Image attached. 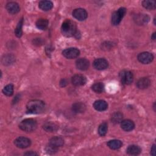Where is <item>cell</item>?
<instances>
[{
  "label": "cell",
  "mask_w": 156,
  "mask_h": 156,
  "mask_svg": "<svg viewBox=\"0 0 156 156\" xmlns=\"http://www.w3.org/2000/svg\"><path fill=\"white\" fill-rule=\"evenodd\" d=\"M122 142L119 140H110L107 143V146L111 149L113 150L118 149L122 146Z\"/></svg>",
  "instance_id": "44dd1931"
},
{
  "label": "cell",
  "mask_w": 156,
  "mask_h": 156,
  "mask_svg": "<svg viewBox=\"0 0 156 156\" xmlns=\"http://www.w3.org/2000/svg\"><path fill=\"white\" fill-rule=\"evenodd\" d=\"M37 123L33 119H26L23 120L19 124V127L23 131L30 132L37 129Z\"/></svg>",
  "instance_id": "3957f363"
},
{
  "label": "cell",
  "mask_w": 156,
  "mask_h": 156,
  "mask_svg": "<svg viewBox=\"0 0 156 156\" xmlns=\"http://www.w3.org/2000/svg\"><path fill=\"white\" fill-rule=\"evenodd\" d=\"M143 6L148 10H154L155 9V2L154 1H143Z\"/></svg>",
  "instance_id": "cb8c5ba5"
},
{
  "label": "cell",
  "mask_w": 156,
  "mask_h": 156,
  "mask_svg": "<svg viewBox=\"0 0 156 156\" xmlns=\"http://www.w3.org/2000/svg\"><path fill=\"white\" fill-rule=\"evenodd\" d=\"M23 24V18H21L20 20L18 25L16 26V28L15 29V35H16V36L17 37H20L22 35V33H23V32H22Z\"/></svg>",
  "instance_id": "4316f807"
},
{
  "label": "cell",
  "mask_w": 156,
  "mask_h": 156,
  "mask_svg": "<svg viewBox=\"0 0 156 156\" xmlns=\"http://www.w3.org/2000/svg\"><path fill=\"white\" fill-rule=\"evenodd\" d=\"M44 103L40 100H31L27 104V112L32 114H38L42 113L44 110Z\"/></svg>",
  "instance_id": "6da1fadb"
},
{
  "label": "cell",
  "mask_w": 156,
  "mask_h": 156,
  "mask_svg": "<svg viewBox=\"0 0 156 156\" xmlns=\"http://www.w3.org/2000/svg\"><path fill=\"white\" fill-rule=\"evenodd\" d=\"M108 130V126L106 122H102L101 124L98 128V133L101 136H104L106 135Z\"/></svg>",
  "instance_id": "484cf974"
},
{
  "label": "cell",
  "mask_w": 156,
  "mask_h": 156,
  "mask_svg": "<svg viewBox=\"0 0 156 156\" xmlns=\"http://www.w3.org/2000/svg\"><path fill=\"white\" fill-rule=\"evenodd\" d=\"M14 144L16 147L19 148L24 149L28 147L30 145L31 141L27 138L24 136H20L15 140Z\"/></svg>",
  "instance_id": "8992f818"
},
{
  "label": "cell",
  "mask_w": 156,
  "mask_h": 156,
  "mask_svg": "<svg viewBox=\"0 0 156 156\" xmlns=\"http://www.w3.org/2000/svg\"><path fill=\"white\" fill-rule=\"evenodd\" d=\"M151 154L153 156L155 155V144H154L151 147Z\"/></svg>",
  "instance_id": "4dcf8cb0"
},
{
  "label": "cell",
  "mask_w": 156,
  "mask_h": 156,
  "mask_svg": "<svg viewBox=\"0 0 156 156\" xmlns=\"http://www.w3.org/2000/svg\"><path fill=\"white\" fill-rule=\"evenodd\" d=\"M60 83V85L62 87H65V85H67V81H66V79H62Z\"/></svg>",
  "instance_id": "d6a6232c"
},
{
  "label": "cell",
  "mask_w": 156,
  "mask_h": 156,
  "mask_svg": "<svg viewBox=\"0 0 156 156\" xmlns=\"http://www.w3.org/2000/svg\"><path fill=\"white\" fill-rule=\"evenodd\" d=\"M45 149H46V151L47 153H48L49 154H55V152H57V151L58 150V147L49 143V144L46 146Z\"/></svg>",
  "instance_id": "f546056e"
},
{
  "label": "cell",
  "mask_w": 156,
  "mask_h": 156,
  "mask_svg": "<svg viewBox=\"0 0 156 156\" xmlns=\"http://www.w3.org/2000/svg\"><path fill=\"white\" fill-rule=\"evenodd\" d=\"M38 7L42 10L48 11L52 8L53 4L50 1H41L38 4Z\"/></svg>",
  "instance_id": "ac0fdd59"
},
{
  "label": "cell",
  "mask_w": 156,
  "mask_h": 156,
  "mask_svg": "<svg viewBox=\"0 0 156 156\" xmlns=\"http://www.w3.org/2000/svg\"><path fill=\"white\" fill-rule=\"evenodd\" d=\"M121 127L125 131H130L135 127L134 122L130 119H125L121 121Z\"/></svg>",
  "instance_id": "5bb4252c"
},
{
  "label": "cell",
  "mask_w": 156,
  "mask_h": 156,
  "mask_svg": "<svg viewBox=\"0 0 156 156\" xmlns=\"http://www.w3.org/2000/svg\"><path fill=\"white\" fill-rule=\"evenodd\" d=\"M61 32L64 36L67 37L76 35L77 33L76 23L70 20H65L61 27Z\"/></svg>",
  "instance_id": "7a4b0ae2"
},
{
  "label": "cell",
  "mask_w": 156,
  "mask_h": 156,
  "mask_svg": "<svg viewBox=\"0 0 156 156\" xmlns=\"http://www.w3.org/2000/svg\"><path fill=\"white\" fill-rule=\"evenodd\" d=\"M154 59V56L152 54L148 52H143L138 54V60L140 62L143 64H148Z\"/></svg>",
  "instance_id": "ba28073f"
},
{
  "label": "cell",
  "mask_w": 156,
  "mask_h": 156,
  "mask_svg": "<svg viewBox=\"0 0 156 156\" xmlns=\"http://www.w3.org/2000/svg\"><path fill=\"white\" fill-rule=\"evenodd\" d=\"M86 77L82 74H76L71 78V82L75 86H81L85 84Z\"/></svg>",
  "instance_id": "8fae6325"
},
{
  "label": "cell",
  "mask_w": 156,
  "mask_h": 156,
  "mask_svg": "<svg viewBox=\"0 0 156 156\" xmlns=\"http://www.w3.org/2000/svg\"><path fill=\"white\" fill-rule=\"evenodd\" d=\"M92 90L98 93H101L103 91L104 88V84L101 82H97L94 84H93L91 87Z\"/></svg>",
  "instance_id": "d4e9b609"
},
{
  "label": "cell",
  "mask_w": 156,
  "mask_h": 156,
  "mask_svg": "<svg viewBox=\"0 0 156 156\" xmlns=\"http://www.w3.org/2000/svg\"><path fill=\"white\" fill-rule=\"evenodd\" d=\"M120 78L122 82L126 85H130L133 80V74L129 71H122L120 73Z\"/></svg>",
  "instance_id": "52a82bcc"
},
{
  "label": "cell",
  "mask_w": 156,
  "mask_h": 156,
  "mask_svg": "<svg viewBox=\"0 0 156 156\" xmlns=\"http://www.w3.org/2000/svg\"><path fill=\"white\" fill-rule=\"evenodd\" d=\"M49 143L55 147H58L63 146V144H64V140L60 136H54L49 140Z\"/></svg>",
  "instance_id": "d6986e66"
},
{
  "label": "cell",
  "mask_w": 156,
  "mask_h": 156,
  "mask_svg": "<svg viewBox=\"0 0 156 156\" xmlns=\"http://www.w3.org/2000/svg\"><path fill=\"white\" fill-rule=\"evenodd\" d=\"M76 65L77 69L81 71L87 70L90 65L89 61L85 58H80L76 60Z\"/></svg>",
  "instance_id": "7c38bea8"
},
{
  "label": "cell",
  "mask_w": 156,
  "mask_h": 156,
  "mask_svg": "<svg viewBox=\"0 0 156 156\" xmlns=\"http://www.w3.org/2000/svg\"><path fill=\"white\" fill-rule=\"evenodd\" d=\"M93 66L98 70H103L108 66V63L107 60L104 58H99L93 62Z\"/></svg>",
  "instance_id": "9c48e42d"
},
{
  "label": "cell",
  "mask_w": 156,
  "mask_h": 156,
  "mask_svg": "<svg viewBox=\"0 0 156 156\" xmlns=\"http://www.w3.org/2000/svg\"><path fill=\"white\" fill-rule=\"evenodd\" d=\"M73 16L79 21H83L87 18L88 13L85 9L78 8L73 10Z\"/></svg>",
  "instance_id": "30bf717a"
},
{
  "label": "cell",
  "mask_w": 156,
  "mask_h": 156,
  "mask_svg": "<svg viewBox=\"0 0 156 156\" xmlns=\"http://www.w3.org/2000/svg\"><path fill=\"white\" fill-rule=\"evenodd\" d=\"M25 155H29V156H34V155H37V154L33 152V151H29L27 152L24 153Z\"/></svg>",
  "instance_id": "1f68e13d"
},
{
  "label": "cell",
  "mask_w": 156,
  "mask_h": 156,
  "mask_svg": "<svg viewBox=\"0 0 156 156\" xmlns=\"http://www.w3.org/2000/svg\"><path fill=\"white\" fill-rule=\"evenodd\" d=\"M35 24L38 29L40 30H44L48 26V21L45 18H40L37 21Z\"/></svg>",
  "instance_id": "7402d4cb"
},
{
  "label": "cell",
  "mask_w": 156,
  "mask_h": 156,
  "mask_svg": "<svg viewBox=\"0 0 156 156\" xmlns=\"http://www.w3.org/2000/svg\"><path fill=\"white\" fill-rule=\"evenodd\" d=\"M151 38L153 40H155V32H154L151 36Z\"/></svg>",
  "instance_id": "836d02e7"
},
{
  "label": "cell",
  "mask_w": 156,
  "mask_h": 156,
  "mask_svg": "<svg viewBox=\"0 0 156 156\" xmlns=\"http://www.w3.org/2000/svg\"><path fill=\"white\" fill-rule=\"evenodd\" d=\"M86 107L83 103L76 102L72 106L73 110L76 113H82L85 110Z\"/></svg>",
  "instance_id": "603a6c76"
},
{
  "label": "cell",
  "mask_w": 156,
  "mask_h": 156,
  "mask_svg": "<svg viewBox=\"0 0 156 156\" xmlns=\"http://www.w3.org/2000/svg\"><path fill=\"white\" fill-rule=\"evenodd\" d=\"M122 119V115L120 112H115L112 116V121L114 123H119L121 122Z\"/></svg>",
  "instance_id": "f1b7e54d"
},
{
  "label": "cell",
  "mask_w": 156,
  "mask_h": 156,
  "mask_svg": "<svg viewBox=\"0 0 156 156\" xmlns=\"http://www.w3.org/2000/svg\"><path fill=\"white\" fill-rule=\"evenodd\" d=\"M80 51L76 48H69L63 51V55L69 59H73L77 57L79 55Z\"/></svg>",
  "instance_id": "5b68a950"
},
{
  "label": "cell",
  "mask_w": 156,
  "mask_h": 156,
  "mask_svg": "<svg viewBox=\"0 0 156 156\" xmlns=\"http://www.w3.org/2000/svg\"><path fill=\"white\" fill-rule=\"evenodd\" d=\"M3 93L7 96H10L13 94V86L12 84H9L4 87V88L2 90Z\"/></svg>",
  "instance_id": "83f0119b"
},
{
  "label": "cell",
  "mask_w": 156,
  "mask_h": 156,
  "mask_svg": "<svg viewBox=\"0 0 156 156\" xmlns=\"http://www.w3.org/2000/svg\"><path fill=\"white\" fill-rule=\"evenodd\" d=\"M141 148L136 145H130L127 148L126 152L128 154L132 155H137L141 153Z\"/></svg>",
  "instance_id": "e0dca14e"
},
{
  "label": "cell",
  "mask_w": 156,
  "mask_h": 156,
  "mask_svg": "<svg viewBox=\"0 0 156 156\" xmlns=\"http://www.w3.org/2000/svg\"><path fill=\"white\" fill-rule=\"evenodd\" d=\"M151 84L150 80L147 77H143L140 79L136 82V86L140 89H145L149 87Z\"/></svg>",
  "instance_id": "2e32d148"
},
{
  "label": "cell",
  "mask_w": 156,
  "mask_h": 156,
  "mask_svg": "<svg viewBox=\"0 0 156 156\" xmlns=\"http://www.w3.org/2000/svg\"><path fill=\"white\" fill-rule=\"evenodd\" d=\"M5 8L9 13L11 14H15L20 12V8L18 5L15 2H9L6 4Z\"/></svg>",
  "instance_id": "4fadbf2b"
},
{
  "label": "cell",
  "mask_w": 156,
  "mask_h": 156,
  "mask_svg": "<svg viewBox=\"0 0 156 156\" xmlns=\"http://www.w3.org/2000/svg\"><path fill=\"white\" fill-rule=\"evenodd\" d=\"M93 107L98 111H104L107 110L108 104L104 100H98L94 102Z\"/></svg>",
  "instance_id": "9a60e30c"
},
{
  "label": "cell",
  "mask_w": 156,
  "mask_h": 156,
  "mask_svg": "<svg viewBox=\"0 0 156 156\" xmlns=\"http://www.w3.org/2000/svg\"><path fill=\"white\" fill-rule=\"evenodd\" d=\"M43 127L47 132H55V131L57 130V129L58 128V126L54 122H47L43 125Z\"/></svg>",
  "instance_id": "ffe728a7"
},
{
  "label": "cell",
  "mask_w": 156,
  "mask_h": 156,
  "mask_svg": "<svg viewBox=\"0 0 156 156\" xmlns=\"http://www.w3.org/2000/svg\"><path fill=\"white\" fill-rule=\"evenodd\" d=\"M126 13V9L124 7H121L117 11L113 12L112 15V23L115 26L118 25Z\"/></svg>",
  "instance_id": "277c9868"
}]
</instances>
